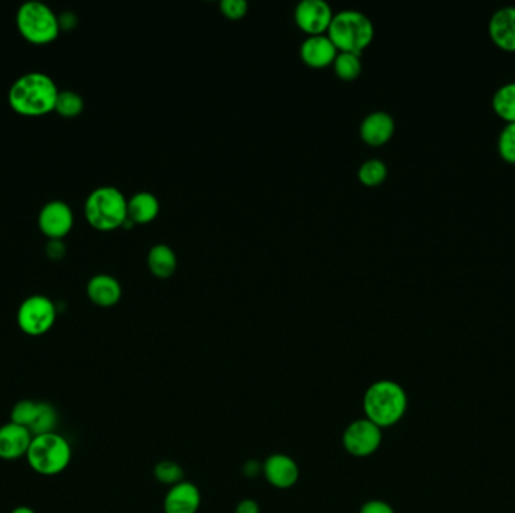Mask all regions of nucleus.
Here are the masks:
<instances>
[{
  "mask_svg": "<svg viewBox=\"0 0 515 513\" xmlns=\"http://www.w3.org/2000/svg\"><path fill=\"white\" fill-rule=\"evenodd\" d=\"M333 68H335L336 76L342 80H354L362 73L361 55L340 52L336 55Z\"/></svg>",
  "mask_w": 515,
  "mask_h": 513,
  "instance_id": "22",
  "label": "nucleus"
},
{
  "mask_svg": "<svg viewBox=\"0 0 515 513\" xmlns=\"http://www.w3.org/2000/svg\"><path fill=\"white\" fill-rule=\"evenodd\" d=\"M407 408V392L396 381H375L363 394L365 417L377 424L378 428H392L400 424Z\"/></svg>",
  "mask_w": 515,
  "mask_h": 513,
  "instance_id": "2",
  "label": "nucleus"
},
{
  "mask_svg": "<svg viewBox=\"0 0 515 513\" xmlns=\"http://www.w3.org/2000/svg\"><path fill=\"white\" fill-rule=\"evenodd\" d=\"M498 152L503 162L515 164V122L503 125L498 137Z\"/></svg>",
  "mask_w": 515,
  "mask_h": 513,
  "instance_id": "26",
  "label": "nucleus"
},
{
  "mask_svg": "<svg viewBox=\"0 0 515 513\" xmlns=\"http://www.w3.org/2000/svg\"><path fill=\"white\" fill-rule=\"evenodd\" d=\"M262 473L267 482L278 489H289L297 484L300 477V470L297 462L284 454L268 456L262 466Z\"/></svg>",
  "mask_w": 515,
  "mask_h": 513,
  "instance_id": "12",
  "label": "nucleus"
},
{
  "mask_svg": "<svg viewBox=\"0 0 515 513\" xmlns=\"http://www.w3.org/2000/svg\"><path fill=\"white\" fill-rule=\"evenodd\" d=\"M11 513H37L29 506H18L16 509L11 510Z\"/></svg>",
  "mask_w": 515,
  "mask_h": 513,
  "instance_id": "32",
  "label": "nucleus"
},
{
  "mask_svg": "<svg viewBox=\"0 0 515 513\" xmlns=\"http://www.w3.org/2000/svg\"><path fill=\"white\" fill-rule=\"evenodd\" d=\"M178 259L168 244H155L148 252V268L155 277L169 278L175 274Z\"/></svg>",
  "mask_w": 515,
  "mask_h": 513,
  "instance_id": "19",
  "label": "nucleus"
},
{
  "mask_svg": "<svg viewBox=\"0 0 515 513\" xmlns=\"http://www.w3.org/2000/svg\"><path fill=\"white\" fill-rule=\"evenodd\" d=\"M58 309L47 296L35 294L23 299L17 310V325L27 336H43L57 322Z\"/></svg>",
  "mask_w": 515,
  "mask_h": 513,
  "instance_id": "7",
  "label": "nucleus"
},
{
  "mask_svg": "<svg viewBox=\"0 0 515 513\" xmlns=\"http://www.w3.org/2000/svg\"><path fill=\"white\" fill-rule=\"evenodd\" d=\"M71 458V445L58 433L35 435L26 455L30 468L43 476L59 475L68 468Z\"/></svg>",
  "mask_w": 515,
  "mask_h": 513,
  "instance_id": "5",
  "label": "nucleus"
},
{
  "mask_svg": "<svg viewBox=\"0 0 515 513\" xmlns=\"http://www.w3.org/2000/svg\"><path fill=\"white\" fill-rule=\"evenodd\" d=\"M17 29L32 44H48L59 35V17L41 0H26L17 11Z\"/></svg>",
  "mask_w": 515,
  "mask_h": 513,
  "instance_id": "6",
  "label": "nucleus"
},
{
  "mask_svg": "<svg viewBox=\"0 0 515 513\" xmlns=\"http://www.w3.org/2000/svg\"><path fill=\"white\" fill-rule=\"evenodd\" d=\"M359 513H395V510L386 501L370 500L362 506Z\"/></svg>",
  "mask_w": 515,
  "mask_h": 513,
  "instance_id": "29",
  "label": "nucleus"
},
{
  "mask_svg": "<svg viewBox=\"0 0 515 513\" xmlns=\"http://www.w3.org/2000/svg\"><path fill=\"white\" fill-rule=\"evenodd\" d=\"M38 226L50 240H62L74 226V213L64 201L44 204L38 215Z\"/></svg>",
  "mask_w": 515,
  "mask_h": 513,
  "instance_id": "9",
  "label": "nucleus"
},
{
  "mask_svg": "<svg viewBox=\"0 0 515 513\" xmlns=\"http://www.w3.org/2000/svg\"><path fill=\"white\" fill-rule=\"evenodd\" d=\"M160 213V202L150 192H139L129 199V218L134 225H143L154 220Z\"/></svg>",
  "mask_w": 515,
  "mask_h": 513,
  "instance_id": "18",
  "label": "nucleus"
},
{
  "mask_svg": "<svg viewBox=\"0 0 515 513\" xmlns=\"http://www.w3.org/2000/svg\"><path fill=\"white\" fill-rule=\"evenodd\" d=\"M387 178V166L386 162L378 159L366 160L362 162L359 167V180L362 184L368 185V187H377L383 184Z\"/></svg>",
  "mask_w": 515,
  "mask_h": 513,
  "instance_id": "23",
  "label": "nucleus"
},
{
  "mask_svg": "<svg viewBox=\"0 0 515 513\" xmlns=\"http://www.w3.org/2000/svg\"><path fill=\"white\" fill-rule=\"evenodd\" d=\"M85 217L97 231H115L129 217V199L113 185L99 187L86 197Z\"/></svg>",
  "mask_w": 515,
  "mask_h": 513,
  "instance_id": "3",
  "label": "nucleus"
},
{
  "mask_svg": "<svg viewBox=\"0 0 515 513\" xmlns=\"http://www.w3.org/2000/svg\"><path fill=\"white\" fill-rule=\"evenodd\" d=\"M154 477L159 480L160 484L173 487V485L183 482L184 470L178 462L162 461L154 466Z\"/></svg>",
  "mask_w": 515,
  "mask_h": 513,
  "instance_id": "25",
  "label": "nucleus"
},
{
  "mask_svg": "<svg viewBox=\"0 0 515 513\" xmlns=\"http://www.w3.org/2000/svg\"><path fill=\"white\" fill-rule=\"evenodd\" d=\"M65 244L62 240H50L46 246V255H47L53 261H58L60 257H64L65 255Z\"/></svg>",
  "mask_w": 515,
  "mask_h": 513,
  "instance_id": "30",
  "label": "nucleus"
},
{
  "mask_svg": "<svg viewBox=\"0 0 515 513\" xmlns=\"http://www.w3.org/2000/svg\"><path fill=\"white\" fill-rule=\"evenodd\" d=\"M395 120L384 110L371 111L361 124L362 141L370 146H383L395 134Z\"/></svg>",
  "mask_w": 515,
  "mask_h": 513,
  "instance_id": "14",
  "label": "nucleus"
},
{
  "mask_svg": "<svg viewBox=\"0 0 515 513\" xmlns=\"http://www.w3.org/2000/svg\"><path fill=\"white\" fill-rule=\"evenodd\" d=\"M86 294L100 308H112L122 297V288L110 274H95L86 285Z\"/></svg>",
  "mask_w": 515,
  "mask_h": 513,
  "instance_id": "17",
  "label": "nucleus"
},
{
  "mask_svg": "<svg viewBox=\"0 0 515 513\" xmlns=\"http://www.w3.org/2000/svg\"><path fill=\"white\" fill-rule=\"evenodd\" d=\"M83 109H85V101H83L82 95L74 90H59L57 104H55L57 113L64 118H76L82 113Z\"/></svg>",
  "mask_w": 515,
  "mask_h": 513,
  "instance_id": "24",
  "label": "nucleus"
},
{
  "mask_svg": "<svg viewBox=\"0 0 515 513\" xmlns=\"http://www.w3.org/2000/svg\"><path fill=\"white\" fill-rule=\"evenodd\" d=\"M236 513H261V508L252 498H245L236 505Z\"/></svg>",
  "mask_w": 515,
  "mask_h": 513,
  "instance_id": "31",
  "label": "nucleus"
},
{
  "mask_svg": "<svg viewBox=\"0 0 515 513\" xmlns=\"http://www.w3.org/2000/svg\"><path fill=\"white\" fill-rule=\"evenodd\" d=\"M37 408H38L37 401H30V399L18 401L13 406V410H11V419H9V422L29 429L30 424L34 422L35 414H37Z\"/></svg>",
  "mask_w": 515,
  "mask_h": 513,
  "instance_id": "27",
  "label": "nucleus"
},
{
  "mask_svg": "<svg viewBox=\"0 0 515 513\" xmlns=\"http://www.w3.org/2000/svg\"><path fill=\"white\" fill-rule=\"evenodd\" d=\"M373 34L375 30L371 18L356 9H343L336 13L327 29V37L340 52L357 55L373 43Z\"/></svg>",
  "mask_w": 515,
  "mask_h": 513,
  "instance_id": "4",
  "label": "nucleus"
},
{
  "mask_svg": "<svg viewBox=\"0 0 515 513\" xmlns=\"http://www.w3.org/2000/svg\"><path fill=\"white\" fill-rule=\"evenodd\" d=\"M333 11L326 0H301L294 11L297 26L303 32L312 35H322L331 26Z\"/></svg>",
  "mask_w": 515,
  "mask_h": 513,
  "instance_id": "10",
  "label": "nucleus"
},
{
  "mask_svg": "<svg viewBox=\"0 0 515 513\" xmlns=\"http://www.w3.org/2000/svg\"><path fill=\"white\" fill-rule=\"evenodd\" d=\"M58 85L48 74L41 71L23 74L9 88V106L18 115L43 116L55 111Z\"/></svg>",
  "mask_w": 515,
  "mask_h": 513,
  "instance_id": "1",
  "label": "nucleus"
},
{
  "mask_svg": "<svg viewBox=\"0 0 515 513\" xmlns=\"http://www.w3.org/2000/svg\"><path fill=\"white\" fill-rule=\"evenodd\" d=\"M489 39L503 52L515 53V6L496 9L489 20Z\"/></svg>",
  "mask_w": 515,
  "mask_h": 513,
  "instance_id": "11",
  "label": "nucleus"
},
{
  "mask_svg": "<svg viewBox=\"0 0 515 513\" xmlns=\"http://www.w3.org/2000/svg\"><path fill=\"white\" fill-rule=\"evenodd\" d=\"M201 491L187 480L169 487L163 501L164 513H198L201 508Z\"/></svg>",
  "mask_w": 515,
  "mask_h": 513,
  "instance_id": "15",
  "label": "nucleus"
},
{
  "mask_svg": "<svg viewBox=\"0 0 515 513\" xmlns=\"http://www.w3.org/2000/svg\"><path fill=\"white\" fill-rule=\"evenodd\" d=\"M58 424H59V415H58L57 408L52 403H38L37 414L29 426V431L34 436L57 433Z\"/></svg>",
  "mask_w": 515,
  "mask_h": 513,
  "instance_id": "21",
  "label": "nucleus"
},
{
  "mask_svg": "<svg viewBox=\"0 0 515 513\" xmlns=\"http://www.w3.org/2000/svg\"><path fill=\"white\" fill-rule=\"evenodd\" d=\"M338 48L327 35H312L300 46V58L312 68H324L335 62Z\"/></svg>",
  "mask_w": 515,
  "mask_h": 513,
  "instance_id": "16",
  "label": "nucleus"
},
{
  "mask_svg": "<svg viewBox=\"0 0 515 513\" xmlns=\"http://www.w3.org/2000/svg\"><path fill=\"white\" fill-rule=\"evenodd\" d=\"M491 108L505 124L515 122V81L498 88L491 99Z\"/></svg>",
  "mask_w": 515,
  "mask_h": 513,
  "instance_id": "20",
  "label": "nucleus"
},
{
  "mask_svg": "<svg viewBox=\"0 0 515 513\" xmlns=\"http://www.w3.org/2000/svg\"><path fill=\"white\" fill-rule=\"evenodd\" d=\"M220 11L231 20H238L245 17L249 11V4L246 0H222L220 2Z\"/></svg>",
  "mask_w": 515,
  "mask_h": 513,
  "instance_id": "28",
  "label": "nucleus"
},
{
  "mask_svg": "<svg viewBox=\"0 0 515 513\" xmlns=\"http://www.w3.org/2000/svg\"><path fill=\"white\" fill-rule=\"evenodd\" d=\"M383 443V429L371 420H354L342 434V445L348 455L354 458H368L375 454Z\"/></svg>",
  "mask_w": 515,
  "mask_h": 513,
  "instance_id": "8",
  "label": "nucleus"
},
{
  "mask_svg": "<svg viewBox=\"0 0 515 513\" xmlns=\"http://www.w3.org/2000/svg\"><path fill=\"white\" fill-rule=\"evenodd\" d=\"M32 433L29 429L20 424H8L0 426V459L5 461H16L25 456L32 443Z\"/></svg>",
  "mask_w": 515,
  "mask_h": 513,
  "instance_id": "13",
  "label": "nucleus"
}]
</instances>
